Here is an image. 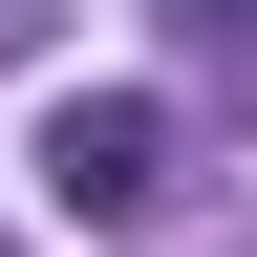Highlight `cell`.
Masks as SVG:
<instances>
[{"mask_svg": "<svg viewBox=\"0 0 257 257\" xmlns=\"http://www.w3.org/2000/svg\"><path fill=\"white\" fill-rule=\"evenodd\" d=\"M193 22H214V43H236V64H257V0H193Z\"/></svg>", "mask_w": 257, "mask_h": 257, "instance_id": "obj_2", "label": "cell"}, {"mask_svg": "<svg viewBox=\"0 0 257 257\" xmlns=\"http://www.w3.org/2000/svg\"><path fill=\"white\" fill-rule=\"evenodd\" d=\"M150 193H172V107H150V86H86V107H43V214L128 236Z\"/></svg>", "mask_w": 257, "mask_h": 257, "instance_id": "obj_1", "label": "cell"}, {"mask_svg": "<svg viewBox=\"0 0 257 257\" xmlns=\"http://www.w3.org/2000/svg\"><path fill=\"white\" fill-rule=\"evenodd\" d=\"M22 43H43V0H0V64H22Z\"/></svg>", "mask_w": 257, "mask_h": 257, "instance_id": "obj_3", "label": "cell"}]
</instances>
